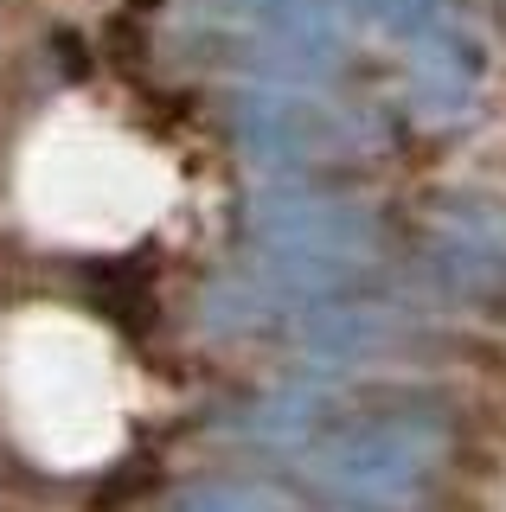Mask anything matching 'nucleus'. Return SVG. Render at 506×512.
<instances>
[{"instance_id":"f257e3e1","label":"nucleus","mask_w":506,"mask_h":512,"mask_svg":"<svg viewBox=\"0 0 506 512\" xmlns=\"http://www.w3.org/2000/svg\"><path fill=\"white\" fill-rule=\"evenodd\" d=\"M97 45H103V58L116 64V71H141L148 64V20L141 13H109L103 20V32H97Z\"/></svg>"},{"instance_id":"f03ea898","label":"nucleus","mask_w":506,"mask_h":512,"mask_svg":"<svg viewBox=\"0 0 506 512\" xmlns=\"http://www.w3.org/2000/svg\"><path fill=\"white\" fill-rule=\"evenodd\" d=\"M58 58H65V71H71V77H84V71H90V58H84V45H77V32H58Z\"/></svg>"},{"instance_id":"7ed1b4c3","label":"nucleus","mask_w":506,"mask_h":512,"mask_svg":"<svg viewBox=\"0 0 506 512\" xmlns=\"http://www.w3.org/2000/svg\"><path fill=\"white\" fill-rule=\"evenodd\" d=\"M129 13H141V20H148V13H161V0H129Z\"/></svg>"}]
</instances>
